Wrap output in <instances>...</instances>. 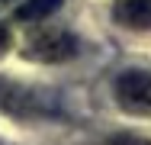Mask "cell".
Listing matches in <instances>:
<instances>
[{"instance_id": "4", "label": "cell", "mask_w": 151, "mask_h": 145, "mask_svg": "<svg viewBox=\"0 0 151 145\" xmlns=\"http://www.w3.org/2000/svg\"><path fill=\"white\" fill-rule=\"evenodd\" d=\"M58 7H61V0H26V3L16 10V20H23V23H42V20H48Z\"/></svg>"}, {"instance_id": "5", "label": "cell", "mask_w": 151, "mask_h": 145, "mask_svg": "<svg viewBox=\"0 0 151 145\" xmlns=\"http://www.w3.org/2000/svg\"><path fill=\"white\" fill-rule=\"evenodd\" d=\"M29 97H26V90L16 84H10L6 78H0V107L3 110H23V107H29L26 103Z\"/></svg>"}, {"instance_id": "3", "label": "cell", "mask_w": 151, "mask_h": 145, "mask_svg": "<svg viewBox=\"0 0 151 145\" xmlns=\"http://www.w3.org/2000/svg\"><path fill=\"white\" fill-rule=\"evenodd\" d=\"M113 16L125 29H151V0H116Z\"/></svg>"}, {"instance_id": "7", "label": "cell", "mask_w": 151, "mask_h": 145, "mask_svg": "<svg viewBox=\"0 0 151 145\" xmlns=\"http://www.w3.org/2000/svg\"><path fill=\"white\" fill-rule=\"evenodd\" d=\"M113 145H151V142H145V139H138V136H119Z\"/></svg>"}, {"instance_id": "6", "label": "cell", "mask_w": 151, "mask_h": 145, "mask_svg": "<svg viewBox=\"0 0 151 145\" xmlns=\"http://www.w3.org/2000/svg\"><path fill=\"white\" fill-rule=\"evenodd\" d=\"M10 42H13V36H10V29H6L3 23H0V55H3L6 49H10Z\"/></svg>"}, {"instance_id": "1", "label": "cell", "mask_w": 151, "mask_h": 145, "mask_svg": "<svg viewBox=\"0 0 151 145\" xmlns=\"http://www.w3.org/2000/svg\"><path fill=\"white\" fill-rule=\"evenodd\" d=\"M74 55H77V39L71 32H61V29L39 32V36H32L26 42V58H32V61L55 65V61H68Z\"/></svg>"}, {"instance_id": "8", "label": "cell", "mask_w": 151, "mask_h": 145, "mask_svg": "<svg viewBox=\"0 0 151 145\" xmlns=\"http://www.w3.org/2000/svg\"><path fill=\"white\" fill-rule=\"evenodd\" d=\"M6 3H10V0H0V7H6Z\"/></svg>"}, {"instance_id": "2", "label": "cell", "mask_w": 151, "mask_h": 145, "mask_svg": "<svg viewBox=\"0 0 151 145\" xmlns=\"http://www.w3.org/2000/svg\"><path fill=\"white\" fill-rule=\"evenodd\" d=\"M116 97L125 110L132 113H148L151 110V74L148 71H122L119 81H116Z\"/></svg>"}]
</instances>
